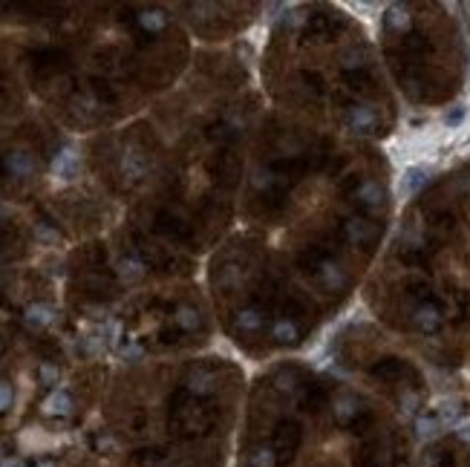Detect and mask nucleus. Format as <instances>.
Here are the masks:
<instances>
[{"label": "nucleus", "mask_w": 470, "mask_h": 467, "mask_svg": "<svg viewBox=\"0 0 470 467\" xmlns=\"http://www.w3.org/2000/svg\"><path fill=\"white\" fill-rule=\"evenodd\" d=\"M344 12L320 4L286 6L274 21L260 81L274 110L326 127L335 118L352 139H364L381 127V113L355 96L358 78L369 69L364 40L347 35Z\"/></svg>", "instance_id": "nucleus-2"}, {"label": "nucleus", "mask_w": 470, "mask_h": 467, "mask_svg": "<svg viewBox=\"0 0 470 467\" xmlns=\"http://www.w3.org/2000/svg\"><path fill=\"white\" fill-rule=\"evenodd\" d=\"M52 317H55V312H52L50 306H44V303H35V306H29V312H26V320H29V323H38V326H47Z\"/></svg>", "instance_id": "nucleus-3"}, {"label": "nucleus", "mask_w": 470, "mask_h": 467, "mask_svg": "<svg viewBox=\"0 0 470 467\" xmlns=\"http://www.w3.org/2000/svg\"><path fill=\"white\" fill-rule=\"evenodd\" d=\"M387 208L390 185L358 174L326 127L266 107L234 228L208 269L220 326L240 352L277 361L306 347L349 294Z\"/></svg>", "instance_id": "nucleus-1"}, {"label": "nucleus", "mask_w": 470, "mask_h": 467, "mask_svg": "<svg viewBox=\"0 0 470 467\" xmlns=\"http://www.w3.org/2000/svg\"><path fill=\"white\" fill-rule=\"evenodd\" d=\"M69 410H72V401H69L67 393H55V395H50V401H47V412H50V415H67Z\"/></svg>", "instance_id": "nucleus-4"}, {"label": "nucleus", "mask_w": 470, "mask_h": 467, "mask_svg": "<svg viewBox=\"0 0 470 467\" xmlns=\"http://www.w3.org/2000/svg\"><path fill=\"white\" fill-rule=\"evenodd\" d=\"M12 407V387L6 381H0V412H6Z\"/></svg>", "instance_id": "nucleus-5"}]
</instances>
